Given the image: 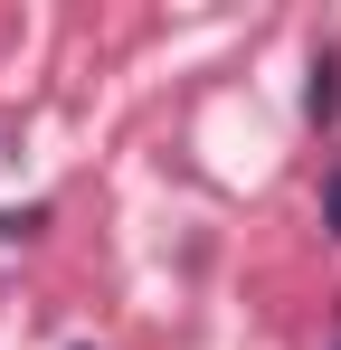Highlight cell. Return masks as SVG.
Listing matches in <instances>:
<instances>
[{"label":"cell","mask_w":341,"mask_h":350,"mask_svg":"<svg viewBox=\"0 0 341 350\" xmlns=\"http://www.w3.org/2000/svg\"><path fill=\"white\" fill-rule=\"evenodd\" d=\"M303 105H313V123H332V114H341V66H332V57L313 66V95H303Z\"/></svg>","instance_id":"cell-1"},{"label":"cell","mask_w":341,"mask_h":350,"mask_svg":"<svg viewBox=\"0 0 341 350\" xmlns=\"http://www.w3.org/2000/svg\"><path fill=\"white\" fill-rule=\"evenodd\" d=\"M323 228L341 237V161H332V171H323Z\"/></svg>","instance_id":"cell-2"}]
</instances>
